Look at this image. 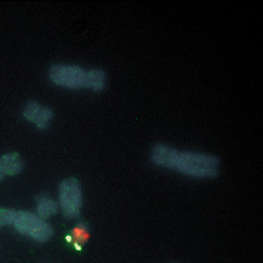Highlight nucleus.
Returning a JSON list of instances; mask_svg holds the SVG:
<instances>
[{
    "mask_svg": "<svg viewBox=\"0 0 263 263\" xmlns=\"http://www.w3.org/2000/svg\"><path fill=\"white\" fill-rule=\"evenodd\" d=\"M219 166L220 161L214 155L201 152L179 151L175 171L192 178H215L219 173Z\"/></svg>",
    "mask_w": 263,
    "mask_h": 263,
    "instance_id": "obj_1",
    "label": "nucleus"
},
{
    "mask_svg": "<svg viewBox=\"0 0 263 263\" xmlns=\"http://www.w3.org/2000/svg\"><path fill=\"white\" fill-rule=\"evenodd\" d=\"M15 230L37 242H47L54 234L52 226L34 213L19 211L13 223Z\"/></svg>",
    "mask_w": 263,
    "mask_h": 263,
    "instance_id": "obj_2",
    "label": "nucleus"
},
{
    "mask_svg": "<svg viewBox=\"0 0 263 263\" xmlns=\"http://www.w3.org/2000/svg\"><path fill=\"white\" fill-rule=\"evenodd\" d=\"M83 203L80 182L75 178H67L59 184V208L67 218L79 216Z\"/></svg>",
    "mask_w": 263,
    "mask_h": 263,
    "instance_id": "obj_3",
    "label": "nucleus"
},
{
    "mask_svg": "<svg viewBox=\"0 0 263 263\" xmlns=\"http://www.w3.org/2000/svg\"><path fill=\"white\" fill-rule=\"evenodd\" d=\"M50 80L67 89H82L85 87L86 71L74 64H54L49 71Z\"/></svg>",
    "mask_w": 263,
    "mask_h": 263,
    "instance_id": "obj_4",
    "label": "nucleus"
},
{
    "mask_svg": "<svg viewBox=\"0 0 263 263\" xmlns=\"http://www.w3.org/2000/svg\"><path fill=\"white\" fill-rule=\"evenodd\" d=\"M24 116L39 129H46L54 117V112L48 106H42L36 101H30L25 107Z\"/></svg>",
    "mask_w": 263,
    "mask_h": 263,
    "instance_id": "obj_5",
    "label": "nucleus"
},
{
    "mask_svg": "<svg viewBox=\"0 0 263 263\" xmlns=\"http://www.w3.org/2000/svg\"><path fill=\"white\" fill-rule=\"evenodd\" d=\"M178 154H179V151H177L176 148L171 147L166 144L159 143L153 147L151 158L153 163L160 167L175 170Z\"/></svg>",
    "mask_w": 263,
    "mask_h": 263,
    "instance_id": "obj_6",
    "label": "nucleus"
},
{
    "mask_svg": "<svg viewBox=\"0 0 263 263\" xmlns=\"http://www.w3.org/2000/svg\"><path fill=\"white\" fill-rule=\"evenodd\" d=\"M24 170V162L18 153H8L0 157V181L6 176H16Z\"/></svg>",
    "mask_w": 263,
    "mask_h": 263,
    "instance_id": "obj_7",
    "label": "nucleus"
},
{
    "mask_svg": "<svg viewBox=\"0 0 263 263\" xmlns=\"http://www.w3.org/2000/svg\"><path fill=\"white\" fill-rule=\"evenodd\" d=\"M59 211V204L48 195H39L36 197V215L43 220H48L55 216Z\"/></svg>",
    "mask_w": 263,
    "mask_h": 263,
    "instance_id": "obj_8",
    "label": "nucleus"
},
{
    "mask_svg": "<svg viewBox=\"0 0 263 263\" xmlns=\"http://www.w3.org/2000/svg\"><path fill=\"white\" fill-rule=\"evenodd\" d=\"M106 83L105 73L100 69H93L86 71L85 89H90L95 92H101Z\"/></svg>",
    "mask_w": 263,
    "mask_h": 263,
    "instance_id": "obj_9",
    "label": "nucleus"
},
{
    "mask_svg": "<svg viewBox=\"0 0 263 263\" xmlns=\"http://www.w3.org/2000/svg\"><path fill=\"white\" fill-rule=\"evenodd\" d=\"M89 237L90 235H89V231H87V228L84 224H79L74 229L72 235L67 237V240L73 241L75 249L80 251L82 245L87 239H89Z\"/></svg>",
    "mask_w": 263,
    "mask_h": 263,
    "instance_id": "obj_10",
    "label": "nucleus"
},
{
    "mask_svg": "<svg viewBox=\"0 0 263 263\" xmlns=\"http://www.w3.org/2000/svg\"><path fill=\"white\" fill-rule=\"evenodd\" d=\"M17 211L8 209V208H0V228L7 226H13Z\"/></svg>",
    "mask_w": 263,
    "mask_h": 263,
    "instance_id": "obj_11",
    "label": "nucleus"
}]
</instances>
